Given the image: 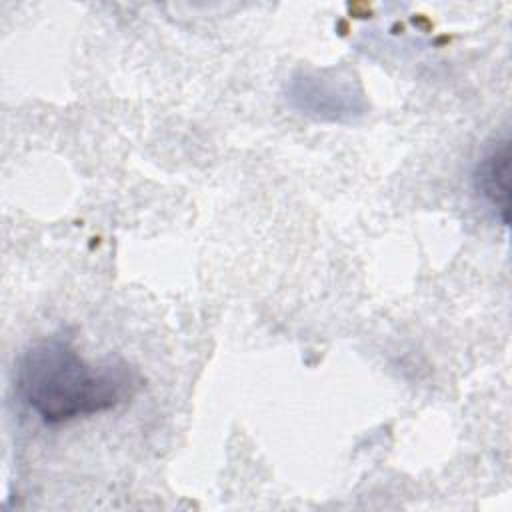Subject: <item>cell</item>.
Listing matches in <instances>:
<instances>
[{"mask_svg": "<svg viewBox=\"0 0 512 512\" xmlns=\"http://www.w3.org/2000/svg\"><path fill=\"white\" fill-rule=\"evenodd\" d=\"M16 388L40 420L62 424L122 404L136 376L122 362L92 366L66 340L44 338L18 358Z\"/></svg>", "mask_w": 512, "mask_h": 512, "instance_id": "1", "label": "cell"}, {"mask_svg": "<svg viewBox=\"0 0 512 512\" xmlns=\"http://www.w3.org/2000/svg\"><path fill=\"white\" fill-rule=\"evenodd\" d=\"M476 192L494 208L498 220L510 222V142L508 138L492 144L478 160L474 174Z\"/></svg>", "mask_w": 512, "mask_h": 512, "instance_id": "2", "label": "cell"}]
</instances>
